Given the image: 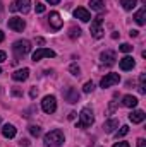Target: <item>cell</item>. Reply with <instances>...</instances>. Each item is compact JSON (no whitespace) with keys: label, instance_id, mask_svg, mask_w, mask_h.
Returning <instances> with one entry per match:
<instances>
[{"label":"cell","instance_id":"1f68e13d","mask_svg":"<svg viewBox=\"0 0 146 147\" xmlns=\"http://www.w3.org/2000/svg\"><path fill=\"white\" fill-rule=\"evenodd\" d=\"M138 147H146V140L145 139H138Z\"/></svg>","mask_w":146,"mask_h":147},{"label":"cell","instance_id":"4fadbf2b","mask_svg":"<svg viewBox=\"0 0 146 147\" xmlns=\"http://www.w3.org/2000/svg\"><path fill=\"white\" fill-rule=\"evenodd\" d=\"M134 65H136V62H134V58L129 57V55H126V57L120 58V62H119V67H120L122 70H132Z\"/></svg>","mask_w":146,"mask_h":147},{"label":"cell","instance_id":"f35d334b","mask_svg":"<svg viewBox=\"0 0 146 147\" xmlns=\"http://www.w3.org/2000/svg\"><path fill=\"white\" fill-rule=\"evenodd\" d=\"M12 94H14V96H21V91H17V89H14V91H12Z\"/></svg>","mask_w":146,"mask_h":147},{"label":"cell","instance_id":"30bf717a","mask_svg":"<svg viewBox=\"0 0 146 147\" xmlns=\"http://www.w3.org/2000/svg\"><path fill=\"white\" fill-rule=\"evenodd\" d=\"M9 28H10L12 31L21 33V31L26 28V22H24L21 17H12V19H9Z\"/></svg>","mask_w":146,"mask_h":147},{"label":"cell","instance_id":"9c48e42d","mask_svg":"<svg viewBox=\"0 0 146 147\" xmlns=\"http://www.w3.org/2000/svg\"><path fill=\"white\" fill-rule=\"evenodd\" d=\"M74 17L79 19V21H83V22H89V21H91V14H89V10L84 9V7H77V9L74 10Z\"/></svg>","mask_w":146,"mask_h":147},{"label":"cell","instance_id":"d6986e66","mask_svg":"<svg viewBox=\"0 0 146 147\" xmlns=\"http://www.w3.org/2000/svg\"><path fill=\"white\" fill-rule=\"evenodd\" d=\"M134 19L139 26H145L146 24V7H141L136 14H134Z\"/></svg>","mask_w":146,"mask_h":147},{"label":"cell","instance_id":"4316f807","mask_svg":"<svg viewBox=\"0 0 146 147\" xmlns=\"http://www.w3.org/2000/svg\"><path fill=\"white\" fill-rule=\"evenodd\" d=\"M119 50L124 51V53H129V51H132V46H131L129 43H122V45L119 46Z\"/></svg>","mask_w":146,"mask_h":147},{"label":"cell","instance_id":"8d00e7d4","mask_svg":"<svg viewBox=\"0 0 146 147\" xmlns=\"http://www.w3.org/2000/svg\"><path fill=\"white\" fill-rule=\"evenodd\" d=\"M129 34H131V36H138V34H139V31H136V29H132V31H131Z\"/></svg>","mask_w":146,"mask_h":147},{"label":"cell","instance_id":"7402d4cb","mask_svg":"<svg viewBox=\"0 0 146 147\" xmlns=\"http://www.w3.org/2000/svg\"><path fill=\"white\" fill-rule=\"evenodd\" d=\"M136 3H138V0H120V5H122L126 10H132V9L136 7Z\"/></svg>","mask_w":146,"mask_h":147},{"label":"cell","instance_id":"7c38bea8","mask_svg":"<svg viewBox=\"0 0 146 147\" xmlns=\"http://www.w3.org/2000/svg\"><path fill=\"white\" fill-rule=\"evenodd\" d=\"M48 22H50V26L57 31V29H60L62 28V19H60V14L59 12H50V16H48Z\"/></svg>","mask_w":146,"mask_h":147},{"label":"cell","instance_id":"44dd1931","mask_svg":"<svg viewBox=\"0 0 146 147\" xmlns=\"http://www.w3.org/2000/svg\"><path fill=\"white\" fill-rule=\"evenodd\" d=\"M89 5H91V10H96V12H103V10H105L103 0H91Z\"/></svg>","mask_w":146,"mask_h":147},{"label":"cell","instance_id":"60d3db41","mask_svg":"<svg viewBox=\"0 0 146 147\" xmlns=\"http://www.w3.org/2000/svg\"><path fill=\"white\" fill-rule=\"evenodd\" d=\"M2 41H3V33L0 31V43H2Z\"/></svg>","mask_w":146,"mask_h":147},{"label":"cell","instance_id":"ac0fdd59","mask_svg":"<svg viewBox=\"0 0 146 147\" xmlns=\"http://www.w3.org/2000/svg\"><path fill=\"white\" fill-rule=\"evenodd\" d=\"M122 105L126 108H134V106H138V98L136 96H131V94H126L122 98Z\"/></svg>","mask_w":146,"mask_h":147},{"label":"cell","instance_id":"7a4b0ae2","mask_svg":"<svg viewBox=\"0 0 146 147\" xmlns=\"http://www.w3.org/2000/svg\"><path fill=\"white\" fill-rule=\"evenodd\" d=\"M95 121V116H93V111L89 108H83L79 113V123H77V128H88L91 127Z\"/></svg>","mask_w":146,"mask_h":147},{"label":"cell","instance_id":"d4e9b609","mask_svg":"<svg viewBox=\"0 0 146 147\" xmlns=\"http://www.w3.org/2000/svg\"><path fill=\"white\" fill-rule=\"evenodd\" d=\"M81 36V29L79 28H76V26H72L71 29H69V38H72V39H76V38Z\"/></svg>","mask_w":146,"mask_h":147},{"label":"cell","instance_id":"5b68a950","mask_svg":"<svg viewBox=\"0 0 146 147\" xmlns=\"http://www.w3.org/2000/svg\"><path fill=\"white\" fill-rule=\"evenodd\" d=\"M102 22H103V17H102V16H98V17H95V19L91 21V26H89V33H91V36H93V38H96V39L103 36Z\"/></svg>","mask_w":146,"mask_h":147},{"label":"cell","instance_id":"603a6c76","mask_svg":"<svg viewBox=\"0 0 146 147\" xmlns=\"http://www.w3.org/2000/svg\"><path fill=\"white\" fill-rule=\"evenodd\" d=\"M139 92L141 94L146 92V74H141L139 75Z\"/></svg>","mask_w":146,"mask_h":147},{"label":"cell","instance_id":"8fae6325","mask_svg":"<svg viewBox=\"0 0 146 147\" xmlns=\"http://www.w3.org/2000/svg\"><path fill=\"white\" fill-rule=\"evenodd\" d=\"M100 60H102V63H105V65H113V63H115V60H117L115 51H112V50L103 51V53L100 55Z\"/></svg>","mask_w":146,"mask_h":147},{"label":"cell","instance_id":"5bb4252c","mask_svg":"<svg viewBox=\"0 0 146 147\" xmlns=\"http://www.w3.org/2000/svg\"><path fill=\"white\" fill-rule=\"evenodd\" d=\"M64 98H65L69 103H77V101H79V92H77L76 87H67V89L64 91Z\"/></svg>","mask_w":146,"mask_h":147},{"label":"cell","instance_id":"74e56055","mask_svg":"<svg viewBox=\"0 0 146 147\" xmlns=\"http://www.w3.org/2000/svg\"><path fill=\"white\" fill-rule=\"evenodd\" d=\"M36 94H38V91H36V89H35V87H33V89H31V98H35Z\"/></svg>","mask_w":146,"mask_h":147},{"label":"cell","instance_id":"52a82bcc","mask_svg":"<svg viewBox=\"0 0 146 147\" xmlns=\"http://www.w3.org/2000/svg\"><path fill=\"white\" fill-rule=\"evenodd\" d=\"M55 51L50 48H38L36 51L33 53V62H40L41 58H53Z\"/></svg>","mask_w":146,"mask_h":147},{"label":"cell","instance_id":"836d02e7","mask_svg":"<svg viewBox=\"0 0 146 147\" xmlns=\"http://www.w3.org/2000/svg\"><path fill=\"white\" fill-rule=\"evenodd\" d=\"M26 146H29V140L28 139H23L21 140V147H26Z\"/></svg>","mask_w":146,"mask_h":147},{"label":"cell","instance_id":"277c9868","mask_svg":"<svg viewBox=\"0 0 146 147\" xmlns=\"http://www.w3.org/2000/svg\"><path fill=\"white\" fill-rule=\"evenodd\" d=\"M29 9H31V0H14L10 3V7H9V10H12V12H17L19 10L23 14H28Z\"/></svg>","mask_w":146,"mask_h":147},{"label":"cell","instance_id":"2e32d148","mask_svg":"<svg viewBox=\"0 0 146 147\" xmlns=\"http://www.w3.org/2000/svg\"><path fill=\"white\" fill-rule=\"evenodd\" d=\"M117 128H119V120H115V118L107 120V121H105V125H103V130H105L107 134H113Z\"/></svg>","mask_w":146,"mask_h":147},{"label":"cell","instance_id":"f1b7e54d","mask_svg":"<svg viewBox=\"0 0 146 147\" xmlns=\"http://www.w3.org/2000/svg\"><path fill=\"white\" fill-rule=\"evenodd\" d=\"M69 72L72 74V75H79V74H81V70H79V67H77L76 63H72V65L69 67Z\"/></svg>","mask_w":146,"mask_h":147},{"label":"cell","instance_id":"b9f144b4","mask_svg":"<svg viewBox=\"0 0 146 147\" xmlns=\"http://www.w3.org/2000/svg\"><path fill=\"white\" fill-rule=\"evenodd\" d=\"M0 10H2V0H0Z\"/></svg>","mask_w":146,"mask_h":147},{"label":"cell","instance_id":"83f0119b","mask_svg":"<svg viewBox=\"0 0 146 147\" xmlns=\"http://www.w3.org/2000/svg\"><path fill=\"white\" fill-rule=\"evenodd\" d=\"M93 89H95V84H93L91 80H89V82H86V84L83 86V91H84V92H91Z\"/></svg>","mask_w":146,"mask_h":147},{"label":"cell","instance_id":"ba28073f","mask_svg":"<svg viewBox=\"0 0 146 147\" xmlns=\"http://www.w3.org/2000/svg\"><path fill=\"white\" fill-rule=\"evenodd\" d=\"M119 82H120V75H119V74H107V75L102 79L100 86L105 89V87H112V86H115V84H119Z\"/></svg>","mask_w":146,"mask_h":147},{"label":"cell","instance_id":"d6a6232c","mask_svg":"<svg viewBox=\"0 0 146 147\" xmlns=\"http://www.w3.org/2000/svg\"><path fill=\"white\" fill-rule=\"evenodd\" d=\"M5 58H7L5 51H0V63H2V62H5Z\"/></svg>","mask_w":146,"mask_h":147},{"label":"cell","instance_id":"e0dca14e","mask_svg":"<svg viewBox=\"0 0 146 147\" xmlns=\"http://www.w3.org/2000/svg\"><path fill=\"white\" fill-rule=\"evenodd\" d=\"M28 77H29V69H21V70H16V72L12 74V79L17 80V82H23Z\"/></svg>","mask_w":146,"mask_h":147},{"label":"cell","instance_id":"8992f818","mask_svg":"<svg viewBox=\"0 0 146 147\" xmlns=\"http://www.w3.org/2000/svg\"><path fill=\"white\" fill-rule=\"evenodd\" d=\"M41 110L48 115H52L53 111L57 110V99L55 96H45L43 101H41Z\"/></svg>","mask_w":146,"mask_h":147},{"label":"cell","instance_id":"9a60e30c","mask_svg":"<svg viewBox=\"0 0 146 147\" xmlns=\"http://www.w3.org/2000/svg\"><path fill=\"white\" fill-rule=\"evenodd\" d=\"M145 118H146V115H145L143 110H134L131 115H129V120H131L132 123H143Z\"/></svg>","mask_w":146,"mask_h":147},{"label":"cell","instance_id":"ab89813d","mask_svg":"<svg viewBox=\"0 0 146 147\" xmlns=\"http://www.w3.org/2000/svg\"><path fill=\"white\" fill-rule=\"evenodd\" d=\"M36 43H38V45H43V43H45V39H43V38H38Z\"/></svg>","mask_w":146,"mask_h":147},{"label":"cell","instance_id":"e575fe53","mask_svg":"<svg viewBox=\"0 0 146 147\" xmlns=\"http://www.w3.org/2000/svg\"><path fill=\"white\" fill-rule=\"evenodd\" d=\"M46 2H48V3H50V5H57V3H59V2H60V0H46Z\"/></svg>","mask_w":146,"mask_h":147},{"label":"cell","instance_id":"6da1fadb","mask_svg":"<svg viewBox=\"0 0 146 147\" xmlns=\"http://www.w3.org/2000/svg\"><path fill=\"white\" fill-rule=\"evenodd\" d=\"M64 134L60 130H52L45 135V146L46 147H60L64 144Z\"/></svg>","mask_w":146,"mask_h":147},{"label":"cell","instance_id":"cb8c5ba5","mask_svg":"<svg viewBox=\"0 0 146 147\" xmlns=\"http://www.w3.org/2000/svg\"><path fill=\"white\" fill-rule=\"evenodd\" d=\"M129 134V127L127 125H124V127H120V130H117L115 132V137L117 139H120V137H124V135H127Z\"/></svg>","mask_w":146,"mask_h":147},{"label":"cell","instance_id":"4dcf8cb0","mask_svg":"<svg viewBox=\"0 0 146 147\" xmlns=\"http://www.w3.org/2000/svg\"><path fill=\"white\" fill-rule=\"evenodd\" d=\"M113 147H131L127 142H117V144H113Z\"/></svg>","mask_w":146,"mask_h":147},{"label":"cell","instance_id":"7bdbcfd3","mask_svg":"<svg viewBox=\"0 0 146 147\" xmlns=\"http://www.w3.org/2000/svg\"><path fill=\"white\" fill-rule=\"evenodd\" d=\"M0 74H2V69H0Z\"/></svg>","mask_w":146,"mask_h":147},{"label":"cell","instance_id":"3957f363","mask_svg":"<svg viewBox=\"0 0 146 147\" xmlns=\"http://www.w3.org/2000/svg\"><path fill=\"white\" fill-rule=\"evenodd\" d=\"M12 50L17 57H24L31 51V43L28 39H17L14 45H12Z\"/></svg>","mask_w":146,"mask_h":147},{"label":"cell","instance_id":"484cf974","mask_svg":"<svg viewBox=\"0 0 146 147\" xmlns=\"http://www.w3.org/2000/svg\"><path fill=\"white\" fill-rule=\"evenodd\" d=\"M29 134L35 135V137H38V135L41 134V128H40L38 125H31V127H29Z\"/></svg>","mask_w":146,"mask_h":147},{"label":"cell","instance_id":"f546056e","mask_svg":"<svg viewBox=\"0 0 146 147\" xmlns=\"http://www.w3.org/2000/svg\"><path fill=\"white\" fill-rule=\"evenodd\" d=\"M36 12H38V14L45 12V5H43V3H36Z\"/></svg>","mask_w":146,"mask_h":147},{"label":"cell","instance_id":"ffe728a7","mask_svg":"<svg viewBox=\"0 0 146 147\" xmlns=\"http://www.w3.org/2000/svg\"><path fill=\"white\" fill-rule=\"evenodd\" d=\"M2 135L5 137V139H12V137H16V127L14 125H3V128H2Z\"/></svg>","mask_w":146,"mask_h":147},{"label":"cell","instance_id":"d590c367","mask_svg":"<svg viewBox=\"0 0 146 147\" xmlns=\"http://www.w3.org/2000/svg\"><path fill=\"white\" fill-rule=\"evenodd\" d=\"M76 115H77L76 111H72V113H69V120H74V118H76Z\"/></svg>","mask_w":146,"mask_h":147}]
</instances>
